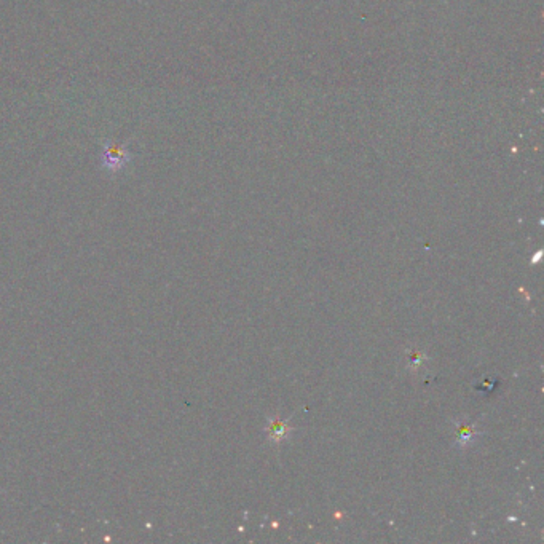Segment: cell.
Wrapping results in <instances>:
<instances>
[{"mask_svg": "<svg viewBox=\"0 0 544 544\" xmlns=\"http://www.w3.org/2000/svg\"><path fill=\"white\" fill-rule=\"evenodd\" d=\"M407 358H409V367L412 369V371H418L420 367H423V364L426 362V356L418 352L417 348H409L407 349Z\"/></svg>", "mask_w": 544, "mask_h": 544, "instance_id": "3957f363", "label": "cell"}, {"mask_svg": "<svg viewBox=\"0 0 544 544\" xmlns=\"http://www.w3.org/2000/svg\"><path fill=\"white\" fill-rule=\"evenodd\" d=\"M455 431H457V439H458L457 444L462 447L471 444L472 439H476L479 435H481V431H479L477 426L472 422H469V420H458V422L455 423Z\"/></svg>", "mask_w": 544, "mask_h": 544, "instance_id": "6da1fadb", "label": "cell"}, {"mask_svg": "<svg viewBox=\"0 0 544 544\" xmlns=\"http://www.w3.org/2000/svg\"><path fill=\"white\" fill-rule=\"evenodd\" d=\"M267 436L271 440V442L280 444L281 440L286 439L289 436V426L286 422H283L280 418H268V425H267Z\"/></svg>", "mask_w": 544, "mask_h": 544, "instance_id": "7a4b0ae2", "label": "cell"}]
</instances>
